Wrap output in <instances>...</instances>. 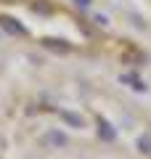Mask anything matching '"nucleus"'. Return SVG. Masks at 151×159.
Wrapping results in <instances>:
<instances>
[{"label":"nucleus","instance_id":"obj_1","mask_svg":"<svg viewBox=\"0 0 151 159\" xmlns=\"http://www.w3.org/2000/svg\"><path fill=\"white\" fill-rule=\"evenodd\" d=\"M140 148H143L146 154H151V138H149V135H143V138H140Z\"/></svg>","mask_w":151,"mask_h":159},{"label":"nucleus","instance_id":"obj_2","mask_svg":"<svg viewBox=\"0 0 151 159\" xmlns=\"http://www.w3.org/2000/svg\"><path fill=\"white\" fill-rule=\"evenodd\" d=\"M80 3H82V6H85V3H88V0H80Z\"/></svg>","mask_w":151,"mask_h":159}]
</instances>
